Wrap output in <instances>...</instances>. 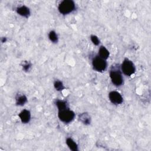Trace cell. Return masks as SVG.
I'll list each match as a JSON object with an SVG mask.
<instances>
[{"label": "cell", "instance_id": "17", "mask_svg": "<svg viewBox=\"0 0 151 151\" xmlns=\"http://www.w3.org/2000/svg\"><path fill=\"white\" fill-rule=\"evenodd\" d=\"M31 64L29 62H26L25 63V64H24V65H22V68L25 71H28L31 68Z\"/></svg>", "mask_w": 151, "mask_h": 151}, {"label": "cell", "instance_id": "5", "mask_svg": "<svg viewBox=\"0 0 151 151\" xmlns=\"http://www.w3.org/2000/svg\"><path fill=\"white\" fill-rule=\"evenodd\" d=\"M92 65L93 68L98 72H103L107 68V62L106 60L100 57L96 56L92 60Z\"/></svg>", "mask_w": 151, "mask_h": 151}, {"label": "cell", "instance_id": "10", "mask_svg": "<svg viewBox=\"0 0 151 151\" xmlns=\"http://www.w3.org/2000/svg\"><path fill=\"white\" fill-rule=\"evenodd\" d=\"M110 55V52L109 50L104 46H101L99 50V56L101 58L107 60Z\"/></svg>", "mask_w": 151, "mask_h": 151}, {"label": "cell", "instance_id": "15", "mask_svg": "<svg viewBox=\"0 0 151 151\" xmlns=\"http://www.w3.org/2000/svg\"><path fill=\"white\" fill-rule=\"evenodd\" d=\"M54 88L56 89V90L59 91H62L64 88V86L63 85V82L60 80L55 81L54 83Z\"/></svg>", "mask_w": 151, "mask_h": 151}, {"label": "cell", "instance_id": "11", "mask_svg": "<svg viewBox=\"0 0 151 151\" xmlns=\"http://www.w3.org/2000/svg\"><path fill=\"white\" fill-rule=\"evenodd\" d=\"M66 143L68 147L73 151H77L78 150V146L77 143L71 138L68 137L66 139Z\"/></svg>", "mask_w": 151, "mask_h": 151}, {"label": "cell", "instance_id": "8", "mask_svg": "<svg viewBox=\"0 0 151 151\" xmlns=\"http://www.w3.org/2000/svg\"><path fill=\"white\" fill-rule=\"evenodd\" d=\"M17 12L19 15L25 18H28V17L30 15L29 9L25 5H22L21 6L18 7L17 8Z\"/></svg>", "mask_w": 151, "mask_h": 151}, {"label": "cell", "instance_id": "13", "mask_svg": "<svg viewBox=\"0 0 151 151\" xmlns=\"http://www.w3.org/2000/svg\"><path fill=\"white\" fill-rule=\"evenodd\" d=\"M55 104L57 106V108L58 109V110H63L66 108H68V104L65 101H63V100H57L55 102Z\"/></svg>", "mask_w": 151, "mask_h": 151}, {"label": "cell", "instance_id": "4", "mask_svg": "<svg viewBox=\"0 0 151 151\" xmlns=\"http://www.w3.org/2000/svg\"><path fill=\"white\" fill-rule=\"evenodd\" d=\"M110 77L112 83L116 86H120L123 83V78L119 70L113 68L110 71Z\"/></svg>", "mask_w": 151, "mask_h": 151}, {"label": "cell", "instance_id": "9", "mask_svg": "<svg viewBox=\"0 0 151 151\" xmlns=\"http://www.w3.org/2000/svg\"><path fill=\"white\" fill-rule=\"evenodd\" d=\"M78 120L85 125H88L90 124L91 119L90 116L87 113H83L78 116Z\"/></svg>", "mask_w": 151, "mask_h": 151}, {"label": "cell", "instance_id": "6", "mask_svg": "<svg viewBox=\"0 0 151 151\" xmlns=\"http://www.w3.org/2000/svg\"><path fill=\"white\" fill-rule=\"evenodd\" d=\"M110 101L114 104L117 105L122 103L123 99L120 93L116 91H111L109 94Z\"/></svg>", "mask_w": 151, "mask_h": 151}, {"label": "cell", "instance_id": "16", "mask_svg": "<svg viewBox=\"0 0 151 151\" xmlns=\"http://www.w3.org/2000/svg\"><path fill=\"white\" fill-rule=\"evenodd\" d=\"M90 39H91V41H92V42L95 45H98L100 44V40H99V38L96 35H91Z\"/></svg>", "mask_w": 151, "mask_h": 151}, {"label": "cell", "instance_id": "18", "mask_svg": "<svg viewBox=\"0 0 151 151\" xmlns=\"http://www.w3.org/2000/svg\"><path fill=\"white\" fill-rule=\"evenodd\" d=\"M1 41H2V42H5L6 41V38H5V37L2 38Z\"/></svg>", "mask_w": 151, "mask_h": 151}, {"label": "cell", "instance_id": "14", "mask_svg": "<svg viewBox=\"0 0 151 151\" xmlns=\"http://www.w3.org/2000/svg\"><path fill=\"white\" fill-rule=\"evenodd\" d=\"M48 37L50 41L54 43L58 42V36L54 31H51L48 34Z\"/></svg>", "mask_w": 151, "mask_h": 151}, {"label": "cell", "instance_id": "1", "mask_svg": "<svg viewBox=\"0 0 151 151\" xmlns=\"http://www.w3.org/2000/svg\"><path fill=\"white\" fill-rule=\"evenodd\" d=\"M76 8V5L74 1L71 0H64L58 5V9L59 12L66 15L73 12Z\"/></svg>", "mask_w": 151, "mask_h": 151}, {"label": "cell", "instance_id": "2", "mask_svg": "<svg viewBox=\"0 0 151 151\" xmlns=\"http://www.w3.org/2000/svg\"><path fill=\"white\" fill-rule=\"evenodd\" d=\"M58 116L59 119L65 123H68L73 120L75 117V113L73 111L69 109V107L58 110Z\"/></svg>", "mask_w": 151, "mask_h": 151}, {"label": "cell", "instance_id": "12", "mask_svg": "<svg viewBox=\"0 0 151 151\" xmlns=\"http://www.w3.org/2000/svg\"><path fill=\"white\" fill-rule=\"evenodd\" d=\"M27 101V98L25 95L18 96L16 98V104L17 106H24Z\"/></svg>", "mask_w": 151, "mask_h": 151}, {"label": "cell", "instance_id": "3", "mask_svg": "<svg viewBox=\"0 0 151 151\" xmlns=\"http://www.w3.org/2000/svg\"><path fill=\"white\" fill-rule=\"evenodd\" d=\"M121 69L123 74L127 76H130L135 72L136 68L133 63L128 58H125L121 65Z\"/></svg>", "mask_w": 151, "mask_h": 151}, {"label": "cell", "instance_id": "7", "mask_svg": "<svg viewBox=\"0 0 151 151\" xmlns=\"http://www.w3.org/2000/svg\"><path fill=\"white\" fill-rule=\"evenodd\" d=\"M18 116L22 123H27L30 121L31 113L29 110L27 109H24L19 113Z\"/></svg>", "mask_w": 151, "mask_h": 151}]
</instances>
